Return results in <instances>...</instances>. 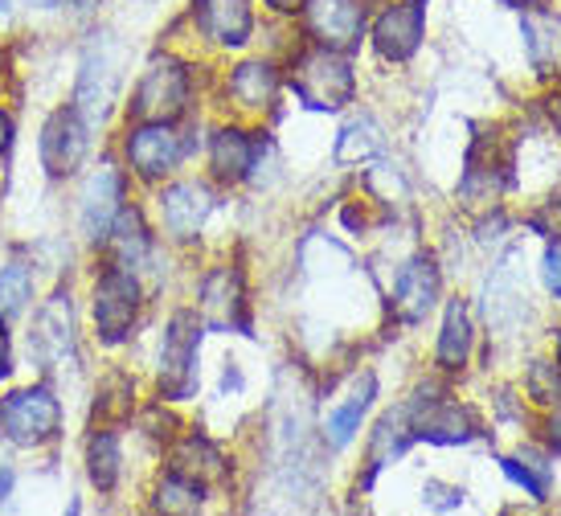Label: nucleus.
Here are the masks:
<instances>
[{
	"label": "nucleus",
	"instance_id": "393cba45",
	"mask_svg": "<svg viewBox=\"0 0 561 516\" xmlns=\"http://www.w3.org/2000/svg\"><path fill=\"white\" fill-rule=\"evenodd\" d=\"M405 418H410V410H398V414H386L381 418V426H377L374 435V447H369V475H365V484L374 480L377 468H386V463H393V455L405 451V443H410V426H405Z\"/></svg>",
	"mask_w": 561,
	"mask_h": 516
},
{
	"label": "nucleus",
	"instance_id": "58836bf2",
	"mask_svg": "<svg viewBox=\"0 0 561 516\" xmlns=\"http://www.w3.org/2000/svg\"><path fill=\"white\" fill-rule=\"evenodd\" d=\"M271 9H279V13H296V9H304L308 0H266Z\"/></svg>",
	"mask_w": 561,
	"mask_h": 516
},
{
	"label": "nucleus",
	"instance_id": "4be33fe9",
	"mask_svg": "<svg viewBox=\"0 0 561 516\" xmlns=\"http://www.w3.org/2000/svg\"><path fill=\"white\" fill-rule=\"evenodd\" d=\"M230 94L238 99V107H247V111L271 107L275 94H279V74H275V66L242 62L234 74H230Z\"/></svg>",
	"mask_w": 561,
	"mask_h": 516
},
{
	"label": "nucleus",
	"instance_id": "c03bdc74",
	"mask_svg": "<svg viewBox=\"0 0 561 516\" xmlns=\"http://www.w3.org/2000/svg\"><path fill=\"white\" fill-rule=\"evenodd\" d=\"M558 360H561V336H558Z\"/></svg>",
	"mask_w": 561,
	"mask_h": 516
},
{
	"label": "nucleus",
	"instance_id": "cd10ccee",
	"mask_svg": "<svg viewBox=\"0 0 561 516\" xmlns=\"http://www.w3.org/2000/svg\"><path fill=\"white\" fill-rule=\"evenodd\" d=\"M87 471H91V484L99 492H111L115 480H119V443L111 431L91 438V447H87Z\"/></svg>",
	"mask_w": 561,
	"mask_h": 516
},
{
	"label": "nucleus",
	"instance_id": "79ce46f5",
	"mask_svg": "<svg viewBox=\"0 0 561 516\" xmlns=\"http://www.w3.org/2000/svg\"><path fill=\"white\" fill-rule=\"evenodd\" d=\"M70 4H75L79 13H91V9H94V4H99V0H70Z\"/></svg>",
	"mask_w": 561,
	"mask_h": 516
},
{
	"label": "nucleus",
	"instance_id": "72a5a7b5",
	"mask_svg": "<svg viewBox=\"0 0 561 516\" xmlns=\"http://www.w3.org/2000/svg\"><path fill=\"white\" fill-rule=\"evenodd\" d=\"M144 426H148V435H152V438H172V435H176V418H172L164 406L148 410V414H144Z\"/></svg>",
	"mask_w": 561,
	"mask_h": 516
},
{
	"label": "nucleus",
	"instance_id": "473e14b6",
	"mask_svg": "<svg viewBox=\"0 0 561 516\" xmlns=\"http://www.w3.org/2000/svg\"><path fill=\"white\" fill-rule=\"evenodd\" d=\"M533 230H541L546 238H561V197H553V202H546V209H537L529 218Z\"/></svg>",
	"mask_w": 561,
	"mask_h": 516
},
{
	"label": "nucleus",
	"instance_id": "e433bc0d",
	"mask_svg": "<svg viewBox=\"0 0 561 516\" xmlns=\"http://www.w3.org/2000/svg\"><path fill=\"white\" fill-rule=\"evenodd\" d=\"M9 144H13V119L0 111V157L9 152Z\"/></svg>",
	"mask_w": 561,
	"mask_h": 516
},
{
	"label": "nucleus",
	"instance_id": "c85d7f7f",
	"mask_svg": "<svg viewBox=\"0 0 561 516\" xmlns=\"http://www.w3.org/2000/svg\"><path fill=\"white\" fill-rule=\"evenodd\" d=\"M157 508L160 513H181V516L197 513L202 508V484H193V480L172 471L169 480L157 488Z\"/></svg>",
	"mask_w": 561,
	"mask_h": 516
},
{
	"label": "nucleus",
	"instance_id": "39448f33",
	"mask_svg": "<svg viewBox=\"0 0 561 516\" xmlns=\"http://www.w3.org/2000/svg\"><path fill=\"white\" fill-rule=\"evenodd\" d=\"M62 426V406L49 390H16L0 402V438L16 447L49 443Z\"/></svg>",
	"mask_w": 561,
	"mask_h": 516
},
{
	"label": "nucleus",
	"instance_id": "a19ab883",
	"mask_svg": "<svg viewBox=\"0 0 561 516\" xmlns=\"http://www.w3.org/2000/svg\"><path fill=\"white\" fill-rule=\"evenodd\" d=\"M9 488H13V475H9V471H0V501H4V492H9Z\"/></svg>",
	"mask_w": 561,
	"mask_h": 516
},
{
	"label": "nucleus",
	"instance_id": "5701e85b",
	"mask_svg": "<svg viewBox=\"0 0 561 516\" xmlns=\"http://www.w3.org/2000/svg\"><path fill=\"white\" fill-rule=\"evenodd\" d=\"M471 353V316L463 299H451L447 320H443V336H438V365L443 369H463Z\"/></svg>",
	"mask_w": 561,
	"mask_h": 516
},
{
	"label": "nucleus",
	"instance_id": "bb28decb",
	"mask_svg": "<svg viewBox=\"0 0 561 516\" xmlns=\"http://www.w3.org/2000/svg\"><path fill=\"white\" fill-rule=\"evenodd\" d=\"M500 463H504V475L525 488L533 501H546V496H549V480H553V468H549L546 455L525 451L520 459H500Z\"/></svg>",
	"mask_w": 561,
	"mask_h": 516
},
{
	"label": "nucleus",
	"instance_id": "f03ea898",
	"mask_svg": "<svg viewBox=\"0 0 561 516\" xmlns=\"http://www.w3.org/2000/svg\"><path fill=\"white\" fill-rule=\"evenodd\" d=\"M188 107V70L176 58H152L131 94V115L140 124H172Z\"/></svg>",
	"mask_w": 561,
	"mask_h": 516
},
{
	"label": "nucleus",
	"instance_id": "0eeeda50",
	"mask_svg": "<svg viewBox=\"0 0 561 516\" xmlns=\"http://www.w3.org/2000/svg\"><path fill=\"white\" fill-rule=\"evenodd\" d=\"M202 320L218 332L247 329V287L238 266H218L202 283Z\"/></svg>",
	"mask_w": 561,
	"mask_h": 516
},
{
	"label": "nucleus",
	"instance_id": "c756f323",
	"mask_svg": "<svg viewBox=\"0 0 561 516\" xmlns=\"http://www.w3.org/2000/svg\"><path fill=\"white\" fill-rule=\"evenodd\" d=\"M30 291H33V275L21 259H13L9 266H0V316L21 312Z\"/></svg>",
	"mask_w": 561,
	"mask_h": 516
},
{
	"label": "nucleus",
	"instance_id": "2f4dec72",
	"mask_svg": "<svg viewBox=\"0 0 561 516\" xmlns=\"http://www.w3.org/2000/svg\"><path fill=\"white\" fill-rule=\"evenodd\" d=\"M529 393L541 406H561V369L549 360H537L529 369Z\"/></svg>",
	"mask_w": 561,
	"mask_h": 516
},
{
	"label": "nucleus",
	"instance_id": "37998d69",
	"mask_svg": "<svg viewBox=\"0 0 561 516\" xmlns=\"http://www.w3.org/2000/svg\"><path fill=\"white\" fill-rule=\"evenodd\" d=\"M4 16H9V0H0V21H4Z\"/></svg>",
	"mask_w": 561,
	"mask_h": 516
},
{
	"label": "nucleus",
	"instance_id": "9d476101",
	"mask_svg": "<svg viewBox=\"0 0 561 516\" xmlns=\"http://www.w3.org/2000/svg\"><path fill=\"white\" fill-rule=\"evenodd\" d=\"M87 157V124L79 111H54L42 127V164L49 176H70Z\"/></svg>",
	"mask_w": 561,
	"mask_h": 516
},
{
	"label": "nucleus",
	"instance_id": "4c0bfd02",
	"mask_svg": "<svg viewBox=\"0 0 561 516\" xmlns=\"http://www.w3.org/2000/svg\"><path fill=\"white\" fill-rule=\"evenodd\" d=\"M549 447H553V451H561V410L549 418Z\"/></svg>",
	"mask_w": 561,
	"mask_h": 516
},
{
	"label": "nucleus",
	"instance_id": "6ab92c4d",
	"mask_svg": "<svg viewBox=\"0 0 561 516\" xmlns=\"http://www.w3.org/2000/svg\"><path fill=\"white\" fill-rule=\"evenodd\" d=\"M525 37H529V58L533 70L541 79L561 74V21L549 13H529L525 16Z\"/></svg>",
	"mask_w": 561,
	"mask_h": 516
},
{
	"label": "nucleus",
	"instance_id": "7c9ffc66",
	"mask_svg": "<svg viewBox=\"0 0 561 516\" xmlns=\"http://www.w3.org/2000/svg\"><path fill=\"white\" fill-rule=\"evenodd\" d=\"M386 148V140H381V131H377V124H369V119H360V124L344 127L341 144H336V160H369L377 157Z\"/></svg>",
	"mask_w": 561,
	"mask_h": 516
},
{
	"label": "nucleus",
	"instance_id": "f3484780",
	"mask_svg": "<svg viewBox=\"0 0 561 516\" xmlns=\"http://www.w3.org/2000/svg\"><path fill=\"white\" fill-rule=\"evenodd\" d=\"M197 25L218 46H242L250 42L254 16L247 0H197Z\"/></svg>",
	"mask_w": 561,
	"mask_h": 516
},
{
	"label": "nucleus",
	"instance_id": "6e6552de",
	"mask_svg": "<svg viewBox=\"0 0 561 516\" xmlns=\"http://www.w3.org/2000/svg\"><path fill=\"white\" fill-rule=\"evenodd\" d=\"M308 33L324 49H353L365 33V9L360 0H308L304 4Z\"/></svg>",
	"mask_w": 561,
	"mask_h": 516
},
{
	"label": "nucleus",
	"instance_id": "20e7f679",
	"mask_svg": "<svg viewBox=\"0 0 561 516\" xmlns=\"http://www.w3.org/2000/svg\"><path fill=\"white\" fill-rule=\"evenodd\" d=\"M197 344L202 320L197 312H176L160 341V390L164 398H193L197 390Z\"/></svg>",
	"mask_w": 561,
	"mask_h": 516
},
{
	"label": "nucleus",
	"instance_id": "7ed1b4c3",
	"mask_svg": "<svg viewBox=\"0 0 561 516\" xmlns=\"http://www.w3.org/2000/svg\"><path fill=\"white\" fill-rule=\"evenodd\" d=\"M119 82H124V49L111 42L107 33H99L82 58L79 79V115L87 124H103L111 103L119 99Z\"/></svg>",
	"mask_w": 561,
	"mask_h": 516
},
{
	"label": "nucleus",
	"instance_id": "ea45409f",
	"mask_svg": "<svg viewBox=\"0 0 561 516\" xmlns=\"http://www.w3.org/2000/svg\"><path fill=\"white\" fill-rule=\"evenodd\" d=\"M549 119H553V127L561 131V91L549 94Z\"/></svg>",
	"mask_w": 561,
	"mask_h": 516
},
{
	"label": "nucleus",
	"instance_id": "dca6fc26",
	"mask_svg": "<svg viewBox=\"0 0 561 516\" xmlns=\"http://www.w3.org/2000/svg\"><path fill=\"white\" fill-rule=\"evenodd\" d=\"M160 214H164V226H169L172 238H193L205 226V218L214 214V193L197 181L172 185L160 197Z\"/></svg>",
	"mask_w": 561,
	"mask_h": 516
},
{
	"label": "nucleus",
	"instance_id": "f257e3e1",
	"mask_svg": "<svg viewBox=\"0 0 561 516\" xmlns=\"http://www.w3.org/2000/svg\"><path fill=\"white\" fill-rule=\"evenodd\" d=\"M291 87L296 94L316 111H336L344 107L353 91H357V79H353V66L341 58V49H308L304 58L291 70Z\"/></svg>",
	"mask_w": 561,
	"mask_h": 516
},
{
	"label": "nucleus",
	"instance_id": "9b49d317",
	"mask_svg": "<svg viewBox=\"0 0 561 516\" xmlns=\"http://www.w3.org/2000/svg\"><path fill=\"white\" fill-rule=\"evenodd\" d=\"M410 410V435L426 438V443H468L476 435V418L468 406L447 402V398H431V402H414Z\"/></svg>",
	"mask_w": 561,
	"mask_h": 516
},
{
	"label": "nucleus",
	"instance_id": "a878e982",
	"mask_svg": "<svg viewBox=\"0 0 561 516\" xmlns=\"http://www.w3.org/2000/svg\"><path fill=\"white\" fill-rule=\"evenodd\" d=\"M131 398H136V390H131V381H127L124 374H107L103 381H99V393H94V426H115L124 423V418H131Z\"/></svg>",
	"mask_w": 561,
	"mask_h": 516
},
{
	"label": "nucleus",
	"instance_id": "412c9836",
	"mask_svg": "<svg viewBox=\"0 0 561 516\" xmlns=\"http://www.w3.org/2000/svg\"><path fill=\"white\" fill-rule=\"evenodd\" d=\"M374 390H377L374 374H365V377H357V386H353V393L344 398L341 406L328 410L324 435H328V443H332V447H344L348 438L357 435L360 418H365V410H369V402H374Z\"/></svg>",
	"mask_w": 561,
	"mask_h": 516
},
{
	"label": "nucleus",
	"instance_id": "1a4fd4ad",
	"mask_svg": "<svg viewBox=\"0 0 561 516\" xmlns=\"http://www.w3.org/2000/svg\"><path fill=\"white\" fill-rule=\"evenodd\" d=\"M30 348L42 357L46 369H58V365H70L75 360V312H70V299L54 296L37 312L30 332Z\"/></svg>",
	"mask_w": 561,
	"mask_h": 516
},
{
	"label": "nucleus",
	"instance_id": "2eb2a0df",
	"mask_svg": "<svg viewBox=\"0 0 561 516\" xmlns=\"http://www.w3.org/2000/svg\"><path fill=\"white\" fill-rule=\"evenodd\" d=\"M435 299H438V266L435 259L419 254V259H410L402 266V275L393 283V312L402 316L405 324H414V320H422V316L435 308Z\"/></svg>",
	"mask_w": 561,
	"mask_h": 516
},
{
	"label": "nucleus",
	"instance_id": "b1692460",
	"mask_svg": "<svg viewBox=\"0 0 561 516\" xmlns=\"http://www.w3.org/2000/svg\"><path fill=\"white\" fill-rule=\"evenodd\" d=\"M111 251H115V259L119 263L115 266H136L144 263V254H148V230H144V218H140V209H119L115 214V221H111Z\"/></svg>",
	"mask_w": 561,
	"mask_h": 516
},
{
	"label": "nucleus",
	"instance_id": "f704fd0d",
	"mask_svg": "<svg viewBox=\"0 0 561 516\" xmlns=\"http://www.w3.org/2000/svg\"><path fill=\"white\" fill-rule=\"evenodd\" d=\"M546 283L553 296H561V242L549 246V254H546Z\"/></svg>",
	"mask_w": 561,
	"mask_h": 516
},
{
	"label": "nucleus",
	"instance_id": "c9c22d12",
	"mask_svg": "<svg viewBox=\"0 0 561 516\" xmlns=\"http://www.w3.org/2000/svg\"><path fill=\"white\" fill-rule=\"evenodd\" d=\"M13 369V344H9V329L0 324V377H9Z\"/></svg>",
	"mask_w": 561,
	"mask_h": 516
},
{
	"label": "nucleus",
	"instance_id": "423d86ee",
	"mask_svg": "<svg viewBox=\"0 0 561 516\" xmlns=\"http://www.w3.org/2000/svg\"><path fill=\"white\" fill-rule=\"evenodd\" d=\"M140 312V287L131 279V271L111 266L103 279L94 283V329L107 344H119L136 324Z\"/></svg>",
	"mask_w": 561,
	"mask_h": 516
},
{
	"label": "nucleus",
	"instance_id": "f8f14e48",
	"mask_svg": "<svg viewBox=\"0 0 561 516\" xmlns=\"http://www.w3.org/2000/svg\"><path fill=\"white\" fill-rule=\"evenodd\" d=\"M181 152H185V144L172 131V124H140L127 136V160L144 181H157V176L172 172Z\"/></svg>",
	"mask_w": 561,
	"mask_h": 516
},
{
	"label": "nucleus",
	"instance_id": "ddd939ff",
	"mask_svg": "<svg viewBox=\"0 0 561 516\" xmlns=\"http://www.w3.org/2000/svg\"><path fill=\"white\" fill-rule=\"evenodd\" d=\"M422 42V0H398L374 25V46L386 62H405Z\"/></svg>",
	"mask_w": 561,
	"mask_h": 516
},
{
	"label": "nucleus",
	"instance_id": "aec40b11",
	"mask_svg": "<svg viewBox=\"0 0 561 516\" xmlns=\"http://www.w3.org/2000/svg\"><path fill=\"white\" fill-rule=\"evenodd\" d=\"M172 471L205 488V484H214V480L226 475V459H221V451L209 443V438L193 435L176 447V455H172Z\"/></svg>",
	"mask_w": 561,
	"mask_h": 516
},
{
	"label": "nucleus",
	"instance_id": "4468645a",
	"mask_svg": "<svg viewBox=\"0 0 561 516\" xmlns=\"http://www.w3.org/2000/svg\"><path fill=\"white\" fill-rule=\"evenodd\" d=\"M119 197H124V181L115 164H99L87 188H82V205H79V221H82V234L87 238H107L111 221L119 214Z\"/></svg>",
	"mask_w": 561,
	"mask_h": 516
},
{
	"label": "nucleus",
	"instance_id": "a211bd4d",
	"mask_svg": "<svg viewBox=\"0 0 561 516\" xmlns=\"http://www.w3.org/2000/svg\"><path fill=\"white\" fill-rule=\"evenodd\" d=\"M209 169L214 176L221 181H242L250 169H254V144H250L247 131H238V127H221L214 144H209Z\"/></svg>",
	"mask_w": 561,
	"mask_h": 516
}]
</instances>
